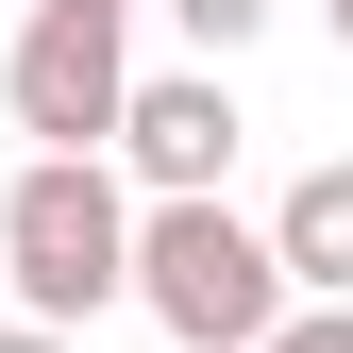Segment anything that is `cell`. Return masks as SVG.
Wrapping results in <instances>:
<instances>
[{
	"instance_id": "1",
	"label": "cell",
	"mask_w": 353,
	"mask_h": 353,
	"mask_svg": "<svg viewBox=\"0 0 353 353\" xmlns=\"http://www.w3.org/2000/svg\"><path fill=\"white\" fill-rule=\"evenodd\" d=\"M0 286H17L34 336H84L101 303H135V202H118L101 152H34L0 185Z\"/></svg>"
},
{
	"instance_id": "2",
	"label": "cell",
	"mask_w": 353,
	"mask_h": 353,
	"mask_svg": "<svg viewBox=\"0 0 353 353\" xmlns=\"http://www.w3.org/2000/svg\"><path fill=\"white\" fill-rule=\"evenodd\" d=\"M135 303L168 353H270L286 270H270V219L236 202H135Z\"/></svg>"
},
{
	"instance_id": "3",
	"label": "cell",
	"mask_w": 353,
	"mask_h": 353,
	"mask_svg": "<svg viewBox=\"0 0 353 353\" xmlns=\"http://www.w3.org/2000/svg\"><path fill=\"white\" fill-rule=\"evenodd\" d=\"M118 101H135V51H118V17H84V0H34L17 51H0V118H17L34 152H118Z\"/></svg>"
},
{
	"instance_id": "4",
	"label": "cell",
	"mask_w": 353,
	"mask_h": 353,
	"mask_svg": "<svg viewBox=\"0 0 353 353\" xmlns=\"http://www.w3.org/2000/svg\"><path fill=\"white\" fill-rule=\"evenodd\" d=\"M236 135H252V118H236L219 68H152L135 101H118V152H135L152 202H219V185H236Z\"/></svg>"
},
{
	"instance_id": "5",
	"label": "cell",
	"mask_w": 353,
	"mask_h": 353,
	"mask_svg": "<svg viewBox=\"0 0 353 353\" xmlns=\"http://www.w3.org/2000/svg\"><path fill=\"white\" fill-rule=\"evenodd\" d=\"M270 270H286V303H353V168H303L270 202Z\"/></svg>"
},
{
	"instance_id": "6",
	"label": "cell",
	"mask_w": 353,
	"mask_h": 353,
	"mask_svg": "<svg viewBox=\"0 0 353 353\" xmlns=\"http://www.w3.org/2000/svg\"><path fill=\"white\" fill-rule=\"evenodd\" d=\"M152 17H185V51L219 68V51H252V34H270V17H286V0H152Z\"/></svg>"
},
{
	"instance_id": "7",
	"label": "cell",
	"mask_w": 353,
	"mask_h": 353,
	"mask_svg": "<svg viewBox=\"0 0 353 353\" xmlns=\"http://www.w3.org/2000/svg\"><path fill=\"white\" fill-rule=\"evenodd\" d=\"M270 353H353V303H286V320H270Z\"/></svg>"
},
{
	"instance_id": "8",
	"label": "cell",
	"mask_w": 353,
	"mask_h": 353,
	"mask_svg": "<svg viewBox=\"0 0 353 353\" xmlns=\"http://www.w3.org/2000/svg\"><path fill=\"white\" fill-rule=\"evenodd\" d=\"M0 353H84V336H34V320H0Z\"/></svg>"
},
{
	"instance_id": "9",
	"label": "cell",
	"mask_w": 353,
	"mask_h": 353,
	"mask_svg": "<svg viewBox=\"0 0 353 353\" xmlns=\"http://www.w3.org/2000/svg\"><path fill=\"white\" fill-rule=\"evenodd\" d=\"M320 34H336V51H353V0H320Z\"/></svg>"
},
{
	"instance_id": "10",
	"label": "cell",
	"mask_w": 353,
	"mask_h": 353,
	"mask_svg": "<svg viewBox=\"0 0 353 353\" xmlns=\"http://www.w3.org/2000/svg\"><path fill=\"white\" fill-rule=\"evenodd\" d=\"M84 17H152V0H84Z\"/></svg>"
}]
</instances>
